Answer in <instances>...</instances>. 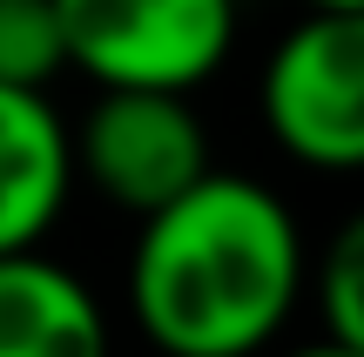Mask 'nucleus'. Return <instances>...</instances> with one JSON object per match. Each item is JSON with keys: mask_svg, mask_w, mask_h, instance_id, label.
I'll use <instances>...</instances> for the list:
<instances>
[{"mask_svg": "<svg viewBox=\"0 0 364 357\" xmlns=\"http://www.w3.org/2000/svg\"><path fill=\"white\" fill-rule=\"evenodd\" d=\"M304 277V223L263 175L203 169L135 216L129 310L156 357H263L297 317Z\"/></svg>", "mask_w": 364, "mask_h": 357, "instance_id": "nucleus-1", "label": "nucleus"}, {"mask_svg": "<svg viewBox=\"0 0 364 357\" xmlns=\"http://www.w3.org/2000/svg\"><path fill=\"white\" fill-rule=\"evenodd\" d=\"M257 121L284 162L364 175V13L304 7L257 67Z\"/></svg>", "mask_w": 364, "mask_h": 357, "instance_id": "nucleus-2", "label": "nucleus"}, {"mask_svg": "<svg viewBox=\"0 0 364 357\" xmlns=\"http://www.w3.org/2000/svg\"><path fill=\"white\" fill-rule=\"evenodd\" d=\"M68 67L95 88L196 94L230 67L243 0H54Z\"/></svg>", "mask_w": 364, "mask_h": 357, "instance_id": "nucleus-3", "label": "nucleus"}, {"mask_svg": "<svg viewBox=\"0 0 364 357\" xmlns=\"http://www.w3.org/2000/svg\"><path fill=\"white\" fill-rule=\"evenodd\" d=\"M75 135V182H88L108 209L149 216L169 196L216 169L209 128L196 115V94H162V88H95Z\"/></svg>", "mask_w": 364, "mask_h": 357, "instance_id": "nucleus-4", "label": "nucleus"}, {"mask_svg": "<svg viewBox=\"0 0 364 357\" xmlns=\"http://www.w3.org/2000/svg\"><path fill=\"white\" fill-rule=\"evenodd\" d=\"M75 202V135L48 88L0 81V256L41 250Z\"/></svg>", "mask_w": 364, "mask_h": 357, "instance_id": "nucleus-5", "label": "nucleus"}, {"mask_svg": "<svg viewBox=\"0 0 364 357\" xmlns=\"http://www.w3.org/2000/svg\"><path fill=\"white\" fill-rule=\"evenodd\" d=\"M0 357H115L102 297L48 250L0 256Z\"/></svg>", "mask_w": 364, "mask_h": 357, "instance_id": "nucleus-6", "label": "nucleus"}, {"mask_svg": "<svg viewBox=\"0 0 364 357\" xmlns=\"http://www.w3.org/2000/svg\"><path fill=\"white\" fill-rule=\"evenodd\" d=\"M304 297L317 304V324H324L331 344L364 357V202L324 236V250L311 256Z\"/></svg>", "mask_w": 364, "mask_h": 357, "instance_id": "nucleus-7", "label": "nucleus"}, {"mask_svg": "<svg viewBox=\"0 0 364 357\" xmlns=\"http://www.w3.org/2000/svg\"><path fill=\"white\" fill-rule=\"evenodd\" d=\"M68 75V40L54 0H0V81L54 88Z\"/></svg>", "mask_w": 364, "mask_h": 357, "instance_id": "nucleus-8", "label": "nucleus"}, {"mask_svg": "<svg viewBox=\"0 0 364 357\" xmlns=\"http://www.w3.org/2000/svg\"><path fill=\"white\" fill-rule=\"evenodd\" d=\"M290 357H358V351H344V344H331V337H317V344H297Z\"/></svg>", "mask_w": 364, "mask_h": 357, "instance_id": "nucleus-9", "label": "nucleus"}, {"mask_svg": "<svg viewBox=\"0 0 364 357\" xmlns=\"http://www.w3.org/2000/svg\"><path fill=\"white\" fill-rule=\"evenodd\" d=\"M297 7H324V13H364V0H297Z\"/></svg>", "mask_w": 364, "mask_h": 357, "instance_id": "nucleus-10", "label": "nucleus"}]
</instances>
